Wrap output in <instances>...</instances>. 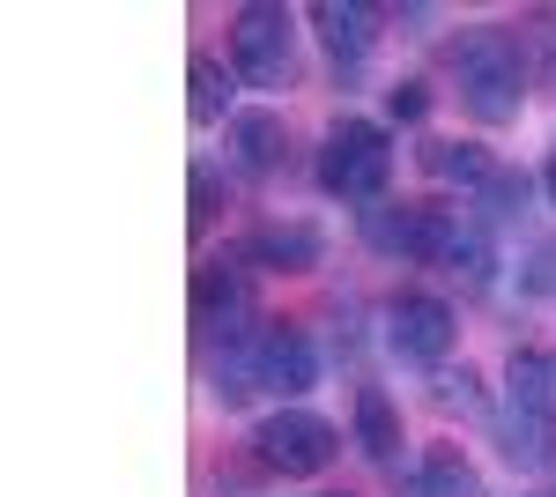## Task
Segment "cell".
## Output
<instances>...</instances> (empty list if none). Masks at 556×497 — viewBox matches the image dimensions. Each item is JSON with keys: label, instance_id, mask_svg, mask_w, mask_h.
Returning a JSON list of instances; mask_svg holds the SVG:
<instances>
[{"label": "cell", "instance_id": "13", "mask_svg": "<svg viewBox=\"0 0 556 497\" xmlns=\"http://www.w3.org/2000/svg\"><path fill=\"white\" fill-rule=\"evenodd\" d=\"M505 409L556 423V349L527 341V349H513V357H505Z\"/></svg>", "mask_w": 556, "mask_h": 497}, {"label": "cell", "instance_id": "20", "mask_svg": "<svg viewBox=\"0 0 556 497\" xmlns=\"http://www.w3.org/2000/svg\"><path fill=\"white\" fill-rule=\"evenodd\" d=\"M468 215L482 223V231H497V223H519L527 215V201H534V178L527 171H513V164H497L490 178H482V194H468Z\"/></svg>", "mask_w": 556, "mask_h": 497}, {"label": "cell", "instance_id": "8", "mask_svg": "<svg viewBox=\"0 0 556 497\" xmlns=\"http://www.w3.org/2000/svg\"><path fill=\"white\" fill-rule=\"evenodd\" d=\"M238 252H245V268H267V275H312L327 260V231L304 223V215H267L245 231Z\"/></svg>", "mask_w": 556, "mask_h": 497}, {"label": "cell", "instance_id": "23", "mask_svg": "<svg viewBox=\"0 0 556 497\" xmlns=\"http://www.w3.org/2000/svg\"><path fill=\"white\" fill-rule=\"evenodd\" d=\"M519 297H534V305L556 297V238H542V246L519 260Z\"/></svg>", "mask_w": 556, "mask_h": 497}, {"label": "cell", "instance_id": "7", "mask_svg": "<svg viewBox=\"0 0 556 497\" xmlns=\"http://www.w3.org/2000/svg\"><path fill=\"white\" fill-rule=\"evenodd\" d=\"M379 334L401 364H424V372H445L453 341H460V312L430 290H393L379 305Z\"/></svg>", "mask_w": 556, "mask_h": 497}, {"label": "cell", "instance_id": "6", "mask_svg": "<svg viewBox=\"0 0 556 497\" xmlns=\"http://www.w3.org/2000/svg\"><path fill=\"white\" fill-rule=\"evenodd\" d=\"M260 327L267 320L253 305V275L230 268V260H201L193 268V341H201V357H215V349H230Z\"/></svg>", "mask_w": 556, "mask_h": 497}, {"label": "cell", "instance_id": "19", "mask_svg": "<svg viewBox=\"0 0 556 497\" xmlns=\"http://www.w3.org/2000/svg\"><path fill=\"white\" fill-rule=\"evenodd\" d=\"M408 490L416 497H490V483H482V468H475L460 446H430Z\"/></svg>", "mask_w": 556, "mask_h": 497}, {"label": "cell", "instance_id": "4", "mask_svg": "<svg viewBox=\"0 0 556 497\" xmlns=\"http://www.w3.org/2000/svg\"><path fill=\"white\" fill-rule=\"evenodd\" d=\"M253 460L267 468V475H282V483H312V475H327V468L342 460V431H334L319 409L282 401L275 415L253 423Z\"/></svg>", "mask_w": 556, "mask_h": 497}, {"label": "cell", "instance_id": "1", "mask_svg": "<svg viewBox=\"0 0 556 497\" xmlns=\"http://www.w3.org/2000/svg\"><path fill=\"white\" fill-rule=\"evenodd\" d=\"M453 97L475 126H513L527 112V52L513 30L497 23H475L453 45Z\"/></svg>", "mask_w": 556, "mask_h": 497}, {"label": "cell", "instance_id": "27", "mask_svg": "<svg viewBox=\"0 0 556 497\" xmlns=\"http://www.w3.org/2000/svg\"><path fill=\"white\" fill-rule=\"evenodd\" d=\"M527 497H556V490H527Z\"/></svg>", "mask_w": 556, "mask_h": 497}, {"label": "cell", "instance_id": "10", "mask_svg": "<svg viewBox=\"0 0 556 497\" xmlns=\"http://www.w3.org/2000/svg\"><path fill=\"white\" fill-rule=\"evenodd\" d=\"M304 23L319 30L327 60H334V75H364V60H371V45H379V8H356V0H319Z\"/></svg>", "mask_w": 556, "mask_h": 497}, {"label": "cell", "instance_id": "12", "mask_svg": "<svg viewBox=\"0 0 556 497\" xmlns=\"http://www.w3.org/2000/svg\"><path fill=\"white\" fill-rule=\"evenodd\" d=\"M438 275L453 283L460 297H482L497 290V238L475 223V215H460V231H453V246L438 252Z\"/></svg>", "mask_w": 556, "mask_h": 497}, {"label": "cell", "instance_id": "25", "mask_svg": "<svg viewBox=\"0 0 556 497\" xmlns=\"http://www.w3.org/2000/svg\"><path fill=\"white\" fill-rule=\"evenodd\" d=\"M542 186H549V201H556V157H549V171H542Z\"/></svg>", "mask_w": 556, "mask_h": 497}, {"label": "cell", "instance_id": "5", "mask_svg": "<svg viewBox=\"0 0 556 497\" xmlns=\"http://www.w3.org/2000/svg\"><path fill=\"white\" fill-rule=\"evenodd\" d=\"M364 246L379 260H401V268H438V252L453 246L460 231V208H438V201H379L356 215Z\"/></svg>", "mask_w": 556, "mask_h": 497}, {"label": "cell", "instance_id": "14", "mask_svg": "<svg viewBox=\"0 0 556 497\" xmlns=\"http://www.w3.org/2000/svg\"><path fill=\"white\" fill-rule=\"evenodd\" d=\"M416 164H424V178H438V186H460V194H482V178L497 171V157H490L482 141H460V134H438V141H424V149H416Z\"/></svg>", "mask_w": 556, "mask_h": 497}, {"label": "cell", "instance_id": "26", "mask_svg": "<svg viewBox=\"0 0 556 497\" xmlns=\"http://www.w3.org/2000/svg\"><path fill=\"white\" fill-rule=\"evenodd\" d=\"M319 497H356V490H319Z\"/></svg>", "mask_w": 556, "mask_h": 497}, {"label": "cell", "instance_id": "11", "mask_svg": "<svg viewBox=\"0 0 556 497\" xmlns=\"http://www.w3.org/2000/svg\"><path fill=\"white\" fill-rule=\"evenodd\" d=\"M223 149H230V164L245 171V178H275L282 157H290V126L275 104H245L238 120L223 126Z\"/></svg>", "mask_w": 556, "mask_h": 497}, {"label": "cell", "instance_id": "2", "mask_svg": "<svg viewBox=\"0 0 556 497\" xmlns=\"http://www.w3.org/2000/svg\"><path fill=\"white\" fill-rule=\"evenodd\" d=\"M393 186V134L379 120H334L319 134V194L349 201L356 215L386 201Z\"/></svg>", "mask_w": 556, "mask_h": 497}, {"label": "cell", "instance_id": "24", "mask_svg": "<svg viewBox=\"0 0 556 497\" xmlns=\"http://www.w3.org/2000/svg\"><path fill=\"white\" fill-rule=\"evenodd\" d=\"M424 112H430V83H393L386 89V120L393 126H424Z\"/></svg>", "mask_w": 556, "mask_h": 497}, {"label": "cell", "instance_id": "21", "mask_svg": "<svg viewBox=\"0 0 556 497\" xmlns=\"http://www.w3.org/2000/svg\"><path fill=\"white\" fill-rule=\"evenodd\" d=\"M186 223H193V238H208L215 231V215H223V171L215 164H193V178H186Z\"/></svg>", "mask_w": 556, "mask_h": 497}, {"label": "cell", "instance_id": "15", "mask_svg": "<svg viewBox=\"0 0 556 497\" xmlns=\"http://www.w3.org/2000/svg\"><path fill=\"white\" fill-rule=\"evenodd\" d=\"M356 446H364V460L401 475V409L386 386H356Z\"/></svg>", "mask_w": 556, "mask_h": 497}, {"label": "cell", "instance_id": "17", "mask_svg": "<svg viewBox=\"0 0 556 497\" xmlns=\"http://www.w3.org/2000/svg\"><path fill=\"white\" fill-rule=\"evenodd\" d=\"M230 89H238V75L215 60V52H193L186 60V112H193V126H230L238 112H230Z\"/></svg>", "mask_w": 556, "mask_h": 497}, {"label": "cell", "instance_id": "16", "mask_svg": "<svg viewBox=\"0 0 556 497\" xmlns=\"http://www.w3.org/2000/svg\"><path fill=\"white\" fill-rule=\"evenodd\" d=\"M208 394L223 409H245L253 394H267V378H260V334H245V341H230V349L208 357Z\"/></svg>", "mask_w": 556, "mask_h": 497}, {"label": "cell", "instance_id": "3", "mask_svg": "<svg viewBox=\"0 0 556 497\" xmlns=\"http://www.w3.org/2000/svg\"><path fill=\"white\" fill-rule=\"evenodd\" d=\"M230 75L253 89L298 83V15L282 0H245L230 8Z\"/></svg>", "mask_w": 556, "mask_h": 497}, {"label": "cell", "instance_id": "9", "mask_svg": "<svg viewBox=\"0 0 556 497\" xmlns=\"http://www.w3.org/2000/svg\"><path fill=\"white\" fill-rule=\"evenodd\" d=\"M260 378H267V394H282V401H298L319 386V349H312V334L298 320H267L260 327Z\"/></svg>", "mask_w": 556, "mask_h": 497}, {"label": "cell", "instance_id": "18", "mask_svg": "<svg viewBox=\"0 0 556 497\" xmlns=\"http://www.w3.org/2000/svg\"><path fill=\"white\" fill-rule=\"evenodd\" d=\"M497 453L513 460L519 475H549V468H556V423L505 409V415H497Z\"/></svg>", "mask_w": 556, "mask_h": 497}, {"label": "cell", "instance_id": "22", "mask_svg": "<svg viewBox=\"0 0 556 497\" xmlns=\"http://www.w3.org/2000/svg\"><path fill=\"white\" fill-rule=\"evenodd\" d=\"M430 401H438V409L475 415V409H482V378H475L468 364H460V372H438V378H430Z\"/></svg>", "mask_w": 556, "mask_h": 497}]
</instances>
